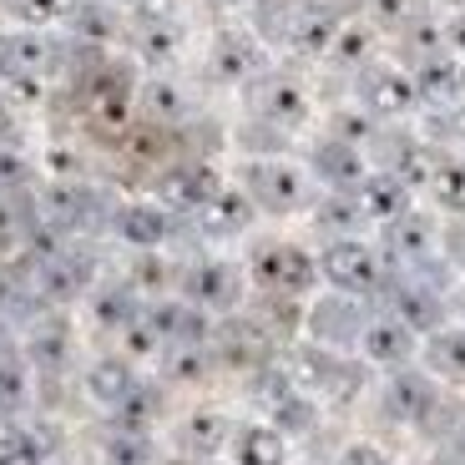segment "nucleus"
<instances>
[{
	"label": "nucleus",
	"instance_id": "nucleus-1",
	"mask_svg": "<svg viewBox=\"0 0 465 465\" xmlns=\"http://www.w3.org/2000/svg\"><path fill=\"white\" fill-rule=\"evenodd\" d=\"M238 193L253 203V213H299L314 203V177L289 157H248L238 167Z\"/></svg>",
	"mask_w": 465,
	"mask_h": 465
},
{
	"label": "nucleus",
	"instance_id": "nucleus-2",
	"mask_svg": "<svg viewBox=\"0 0 465 465\" xmlns=\"http://www.w3.org/2000/svg\"><path fill=\"white\" fill-rule=\"evenodd\" d=\"M248 116L263 122V127H273V132H299V127H309L314 102H309V92L293 76H283V71H258L253 82H248Z\"/></svg>",
	"mask_w": 465,
	"mask_h": 465
},
{
	"label": "nucleus",
	"instance_id": "nucleus-3",
	"mask_svg": "<svg viewBox=\"0 0 465 465\" xmlns=\"http://www.w3.org/2000/svg\"><path fill=\"white\" fill-rule=\"evenodd\" d=\"M354 96H360V112L370 122H395V116L420 112V92L415 76L395 61H364L360 82H354Z\"/></svg>",
	"mask_w": 465,
	"mask_h": 465
},
{
	"label": "nucleus",
	"instance_id": "nucleus-4",
	"mask_svg": "<svg viewBox=\"0 0 465 465\" xmlns=\"http://www.w3.org/2000/svg\"><path fill=\"white\" fill-rule=\"evenodd\" d=\"M248 268H253V279L263 283L268 293H279V299H293V293H309L319 283V263L314 253H303L299 243L289 238H268L248 253Z\"/></svg>",
	"mask_w": 465,
	"mask_h": 465
},
{
	"label": "nucleus",
	"instance_id": "nucleus-5",
	"mask_svg": "<svg viewBox=\"0 0 465 465\" xmlns=\"http://www.w3.org/2000/svg\"><path fill=\"white\" fill-rule=\"evenodd\" d=\"M319 273H324L329 283H334L339 293H349V299H360V293H374L384 283V263L380 253H374L370 243H360V238H334V243L324 248V253L314 258Z\"/></svg>",
	"mask_w": 465,
	"mask_h": 465
},
{
	"label": "nucleus",
	"instance_id": "nucleus-6",
	"mask_svg": "<svg viewBox=\"0 0 465 465\" xmlns=\"http://www.w3.org/2000/svg\"><path fill=\"white\" fill-rule=\"evenodd\" d=\"M183 283H187V299H193V309H213V314L232 309V303H238V293H243V273H238V263H228V258L193 263Z\"/></svg>",
	"mask_w": 465,
	"mask_h": 465
},
{
	"label": "nucleus",
	"instance_id": "nucleus-7",
	"mask_svg": "<svg viewBox=\"0 0 465 465\" xmlns=\"http://www.w3.org/2000/svg\"><path fill=\"white\" fill-rule=\"evenodd\" d=\"M56 66V46L41 31H5L0 35V76L11 82H41Z\"/></svg>",
	"mask_w": 465,
	"mask_h": 465
},
{
	"label": "nucleus",
	"instance_id": "nucleus-8",
	"mask_svg": "<svg viewBox=\"0 0 465 465\" xmlns=\"http://www.w3.org/2000/svg\"><path fill=\"white\" fill-rule=\"evenodd\" d=\"M303 173L314 177L319 187H329V193H354V187L364 183V157H360V147L324 137L309 152V167H303Z\"/></svg>",
	"mask_w": 465,
	"mask_h": 465
},
{
	"label": "nucleus",
	"instance_id": "nucleus-9",
	"mask_svg": "<svg viewBox=\"0 0 465 465\" xmlns=\"http://www.w3.org/2000/svg\"><path fill=\"white\" fill-rule=\"evenodd\" d=\"M208 61L223 82H253L258 66H263V41H258L248 25H228V31H218Z\"/></svg>",
	"mask_w": 465,
	"mask_h": 465
},
{
	"label": "nucleus",
	"instance_id": "nucleus-10",
	"mask_svg": "<svg viewBox=\"0 0 465 465\" xmlns=\"http://www.w3.org/2000/svg\"><path fill=\"white\" fill-rule=\"evenodd\" d=\"M116 238H127L132 248H142V253H152V248L167 243V232H173V218H167V208H157V203H122L112 218Z\"/></svg>",
	"mask_w": 465,
	"mask_h": 465
},
{
	"label": "nucleus",
	"instance_id": "nucleus-11",
	"mask_svg": "<svg viewBox=\"0 0 465 465\" xmlns=\"http://www.w3.org/2000/svg\"><path fill=\"white\" fill-rule=\"evenodd\" d=\"M354 203H360V218L395 223L400 213H410V187L390 173H364V183L354 187Z\"/></svg>",
	"mask_w": 465,
	"mask_h": 465
},
{
	"label": "nucleus",
	"instance_id": "nucleus-12",
	"mask_svg": "<svg viewBox=\"0 0 465 465\" xmlns=\"http://www.w3.org/2000/svg\"><path fill=\"white\" fill-rule=\"evenodd\" d=\"M218 187L223 183L208 173V167H173V173H163V183H157V198H163V208L198 213Z\"/></svg>",
	"mask_w": 465,
	"mask_h": 465
},
{
	"label": "nucleus",
	"instance_id": "nucleus-13",
	"mask_svg": "<svg viewBox=\"0 0 465 465\" xmlns=\"http://www.w3.org/2000/svg\"><path fill=\"white\" fill-rule=\"evenodd\" d=\"M253 218H258L253 203H248L238 187H218V193H213V198L198 208V223H203V232H208V238H232V232H243Z\"/></svg>",
	"mask_w": 465,
	"mask_h": 465
},
{
	"label": "nucleus",
	"instance_id": "nucleus-14",
	"mask_svg": "<svg viewBox=\"0 0 465 465\" xmlns=\"http://www.w3.org/2000/svg\"><path fill=\"white\" fill-rule=\"evenodd\" d=\"M435 243H440V232H435V223L425 218V213L410 208L390 223V248H395L405 263H425V258L435 253Z\"/></svg>",
	"mask_w": 465,
	"mask_h": 465
},
{
	"label": "nucleus",
	"instance_id": "nucleus-15",
	"mask_svg": "<svg viewBox=\"0 0 465 465\" xmlns=\"http://www.w3.org/2000/svg\"><path fill=\"white\" fill-rule=\"evenodd\" d=\"M360 344H364V354L380 360V364H405L410 354H415V334H410L400 319H374V324H364Z\"/></svg>",
	"mask_w": 465,
	"mask_h": 465
},
{
	"label": "nucleus",
	"instance_id": "nucleus-16",
	"mask_svg": "<svg viewBox=\"0 0 465 465\" xmlns=\"http://www.w3.org/2000/svg\"><path fill=\"white\" fill-rule=\"evenodd\" d=\"M86 390H92L102 405L122 410V405H127V395L137 390V374H132L127 360H96L92 374H86Z\"/></svg>",
	"mask_w": 465,
	"mask_h": 465
},
{
	"label": "nucleus",
	"instance_id": "nucleus-17",
	"mask_svg": "<svg viewBox=\"0 0 465 465\" xmlns=\"http://www.w3.org/2000/svg\"><path fill=\"white\" fill-rule=\"evenodd\" d=\"M314 334L324 344H344V339H360L364 334V314L354 299H334V303H319L314 309Z\"/></svg>",
	"mask_w": 465,
	"mask_h": 465
},
{
	"label": "nucleus",
	"instance_id": "nucleus-18",
	"mask_svg": "<svg viewBox=\"0 0 465 465\" xmlns=\"http://www.w3.org/2000/svg\"><path fill=\"white\" fill-rule=\"evenodd\" d=\"M232 460L238 465H283V435L273 425H243L232 435Z\"/></svg>",
	"mask_w": 465,
	"mask_h": 465
},
{
	"label": "nucleus",
	"instance_id": "nucleus-19",
	"mask_svg": "<svg viewBox=\"0 0 465 465\" xmlns=\"http://www.w3.org/2000/svg\"><path fill=\"white\" fill-rule=\"evenodd\" d=\"M86 279H92V268H86L82 258H71V253L41 258V289H46L51 299H76V293L86 289Z\"/></svg>",
	"mask_w": 465,
	"mask_h": 465
},
{
	"label": "nucleus",
	"instance_id": "nucleus-20",
	"mask_svg": "<svg viewBox=\"0 0 465 465\" xmlns=\"http://www.w3.org/2000/svg\"><path fill=\"white\" fill-rule=\"evenodd\" d=\"M390 319H400L410 334H415V329H435L440 324V293L420 289V283H400L395 289V314Z\"/></svg>",
	"mask_w": 465,
	"mask_h": 465
},
{
	"label": "nucleus",
	"instance_id": "nucleus-21",
	"mask_svg": "<svg viewBox=\"0 0 465 465\" xmlns=\"http://www.w3.org/2000/svg\"><path fill=\"white\" fill-rule=\"evenodd\" d=\"M41 208H46V218L56 223V228H76V223H86V213H92V193H86V187H71V183H51L46 193H41Z\"/></svg>",
	"mask_w": 465,
	"mask_h": 465
},
{
	"label": "nucleus",
	"instance_id": "nucleus-22",
	"mask_svg": "<svg viewBox=\"0 0 465 465\" xmlns=\"http://www.w3.org/2000/svg\"><path fill=\"white\" fill-rule=\"evenodd\" d=\"M435 193V203L450 213H465V157H435V173L425 183Z\"/></svg>",
	"mask_w": 465,
	"mask_h": 465
},
{
	"label": "nucleus",
	"instance_id": "nucleus-23",
	"mask_svg": "<svg viewBox=\"0 0 465 465\" xmlns=\"http://www.w3.org/2000/svg\"><path fill=\"white\" fill-rule=\"evenodd\" d=\"M314 223H324L334 238H354V228H360V203H354V193H324V198L314 203Z\"/></svg>",
	"mask_w": 465,
	"mask_h": 465
},
{
	"label": "nucleus",
	"instance_id": "nucleus-24",
	"mask_svg": "<svg viewBox=\"0 0 465 465\" xmlns=\"http://www.w3.org/2000/svg\"><path fill=\"white\" fill-rule=\"evenodd\" d=\"M364 56H370V31H360V25H339L329 51H324V61L339 71H360Z\"/></svg>",
	"mask_w": 465,
	"mask_h": 465
},
{
	"label": "nucleus",
	"instance_id": "nucleus-25",
	"mask_svg": "<svg viewBox=\"0 0 465 465\" xmlns=\"http://www.w3.org/2000/svg\"><path fill=\"white\" fill-rule=\"evenodd\" d=\"M430 364H435V374L465 380V329H435V339H430Z\"/></svg>",
	"mask_w": 465,
	"mask_h": 465
},
{
	"label": "nucleus",
	"instance_id": "nucleus-26",
	"mask_svg": "<svg viewBox=\"0 0 465 465\" xmlns=\"http://www.w3.org/2000/svg\"><path fill=\"white\" fill-rule=\"evenodd\" d=\"M11 11L25 25H61V21H76L82 0H11Z\"/></svg>",
	"mask_w": 465,
	"mask_h": 465
},
{
	"label": "nucleus",
	"instance_id": "nucleus-27",
	"mask_svg": "<svg viewBox=\"0 0 465 465\" xmlns=\"http://www.w3.org/2000/svg\"><path fill=\"white\" fill-rule=\"evenodd\" d=\"M142 102H147V112L157 116V122H183V116H187V92H183L177 82H167V76L147 82Z\"/></svg>",
	"mask_w": 465,
	"mask_h": 465
},
{
	"label": "nucleus",
	"instance_id": "nucleus-28",
	"mask_svg": "<svg viewBox=\"0 0 465 465\" xmlns=\"http://www.w3.org/2000/svg\"><path fill=\"white\" fill-rule=\"evenodd\" d=\"M390 400H395V410L405 420H420L425 410L435 405V390L430 380H420V374H395V390H390Z\"/></svg>",
	"mask_w": 465,
	"mask_h": 465
},
{
	"label": "nucleus",
	"instance_id": "nucleus-29",
	"mask_svg": "<svg viewBox=\"0 0 465 465\" xmlns=\"http://www.w3.org/2000/svg\"><path fill=\"white\" fill-rule=\"evenodd\" d=\"M0 465H41V445L21 425H0Z\"/></svg>",
	"mask_w": 465,
	"mask_h": 465
},
{
	"label": "nucleus",
	"instance_id": "nucleus-30",
	"mask_svg": "<svg viewBox=\"0 0 465 465\" xmlns=\"http://www.w3.org/2000/svg\"><path fill=\"white\" fill-rule=\"evenodd\" d=\"M420 0H370V21L390 25V31H405L410 21H420Z\"/></svg>",
	"mask_w": 465,
	"mask_h": 465
},
{
	"label": "nucleus",
	"instance_id": "nucleus-31",
	"mask_svg": "<svg viewBox=\"0 0 465 465\" xmlns=\"http://www.w3.org/2000/svg\"><path fill=\"white\" fill-rule=\"evenodd\" d=\"M218 440H223V415H213V410H208V415H198L193 425H187V445H193L198 455H208Z\"/></svg>",
	"mask_w": 465,
	"mask_h": 465
},
{
	"label": "nucleus",
	"instance_id": "nucleus-32",
	"mask_svg": "<svg viewBox=\"0 0 465 465\" xmlns=\"http://www.w3.org/2000/svg\"><path fill=\"white\" fill-rule=\"evenodd\" d=\"M31 183V163L15 147H0V187H21Z\"/></svg>",
	"mask_w": 465,
	"mask_h": 465
},
{
	"label": "nucleus",
	"instance_id": "nucleus-33",
	"mask_svg": "<svg viewBox=\"0 0 465 465\" xmlns=\"http://www.w3.org/2000/svg\"><path fill=\"white\" fill-rule=\"evenodd\" d=\"M339 465H390V455H384L380 445L360 440V445H349V450L339 455Z\"/></svg>",
	"mask_w": 465,
	"mask_h": 465
},
{
	"label": "nucleus",
	"instance_id": "nucleus-34",
	"mask_svg": "<svg viewBox=\"0 0 465 465\" xmlns=\"http://www.w3.org/2000/svg\"><path fill=\"white\" fill-rule=\"evenodd\" d=\"M21 395H25V374L15 364H0V400L5 405H21Z\"/></svg>",
	"mask_w": 465,
	"mask_h": 465
},
{
	"label": "nucleus",
	"instance_id": "nucleus-35",
	"mask_svg": "<svg viewBox=\"0 0 465 465\" xmlns=\"http://www.w3.org/2000/svg\"><path fill=\"white\" fill-rule=\"evenodd\" d=\"M11 137H15V106L5 96V86H0V147H11Z\"/></svg>",
	"mask_w": 465,
	"mask_h": 465
},
{
	"label": "nucleus",
	"instance_id": "nucleus-36",
	"mask_svg": "<svg viewBox=\"0 0 465 465\" xmlns=\"http://www.w3.org/2000/svg\"><path fill=\"white\" fill-rule=\"evenodd\" d=\"M11 238H15V218H11V208L0 203V243H11Z\"/></svg>",
	"mask_w": 465,
	"mask_h": 465
},
{
	"label": "nucleus",
	"instance_id": "nucleus-37",
	"mask_svg": "<svg viewBox=\"0 0 465 465\" xmlns=\"http://www.w3.org/2000/svg\"><path fill=\"white\" fill-rule=\"evenodd\" d=\"M0 283H5V273H0Z\"/></svg>",
	"mask_w": 465,
	"mask_h": 465
}]
</instances>
